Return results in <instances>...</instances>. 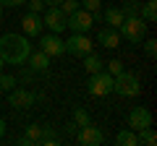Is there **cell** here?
Segmentation results:
<instances>
[{
	"mask_svg": "<svg viewBox=\"0 0 157 146\" xmlns=\"http://www.w3.org/2000/svg\"><path fill=\"white\" fill-rule=\"evenodd\" d=\"M6 128H8V125H6V118H0V138L6 136Z\"/></svg>",
	"mask_w": 157,
	"mask_h": 146,
	"instance_id": "obj_30",
	"label": "cell"
},
{
	"mask_svg": "<svg viewBox=\"0 0 157 146\" xmlns=\"http://www.w3.org/2000/svg\"><path fill=\"white\" fill-rule=\"evenodd\" d=\"M26 0H0V5L3 8H18V5H24Z\"/></svg>",
	"mask_w": 157,
	"mask_h": 146,
	"instance_id": "obj_29",
	"label": "cell"
},
{
	"mask_svg": "<svg viewBox=\"0 0 157 146\" xmlns=\"http://www.w3.org/2000/svg\"><path fill=\"white\" fill-rule=\"evenodd\" d=\"M136 144H141V146H155V144H157L155 128H152V125H147V128L136 130Z\"/></svg>",
	"mask_w": 157,
	"mask_h": 146,
	"instance_id": "obj_17",
	"label": "cell"
},
{
	"mask_svg": "<svg viewBox=\"0 0 157 146\" xmlns=\"http://www.w3.org/2000/svg\"><path fill=\"white\" fill-rule=\"evenodd\" d=\"M29 65L34 68V71H47V68H50V55H47V52H29Z\"/></svg>",
	"mask_w": 157,
	"mask_h": 146,
	"instance_id": "obj_16",
	"label": "cell"
},
{
	"mask_svg": "<svg viewBox=\"0 0 157 146\" xmlns=\"http://www.w3.org/2000/svg\"><path fill=\"white\" fill-rule=\"evenodd\" d=\"M121 71H123V63L121 60H107V73L110 76H118Z\"/></svg>",
	"mask_w": 157,
	"mask_h": 146,
	"instance_id": "obj_28",
	"label": "cell"
},
{
	"mask_svg": "<svg viewBox=\"0 0 157 146\" xmlns=\"http://www.w3.org/2000/svg\"><path fill=\"white\" fill-rule=\"evenodd\" d=\"M3 11H6V8H3V5H0V18H3Z\"/></svg>",
	"mask_w": 157,
	"mask_h": 146,
	"instance_id": "obj_33",
	"label": "cell"
},
{
	"mask_svg": "<svg viewBox=\"0 0 157 146\" xmlns=\"http://www.w3.org/2000/svg\"><path fill=\"white\" fill-rule=\"evenodd\" d=\"M26 3H29V13H42V11H45V0H26Z\"/></svg>",
	"mask_w": 157,
	"mask_h": 146,
	"instance_id": "obj_27",
	"label": "cell"
},
{
	"mask_svg": "<svg viewBox=\"0 0 157 146\" xmlns=\"http://www.w3.org/2000/svg\"><path fill=\"white\" fill-rule=\"evenodd\" d=\"M118 8L123 11L126 18H128V16H139V11H141V0H123Z\"/></svg>",
	"mask_w": 157,
	"mask_h": 146,
	"instance_id": "obj_19",
	"label": "cell"
},
{
	"mask_svg": "<svg viewBox=\"0 0 157 146\" xmlns=\"http://www.w3.org/2000/svg\"><path fill=\"white\" fill-rule=\"evenodd\" d=\"M84 68H86L89 73H97V71L105 68V60H100L97 55H92V52H89V55H84Z\"/></svg>",
	"mask_w": 157,
	"mask_h": 146,
	"instance_id": "obj_20",
	"label": "cell"
},
{
	"mask_svg": "<svg viewBox=\"0 0 157 146\" xmlns=\"http://www.w3.org/2000/svg\"><path fill=\"white\" fill-rule=\"evenodd\" d=\"M78 3H81V8L89 11V13H100V8H102V0H78Z\"/></svg>",
	"mask_w": 157,
	"mask_h": 146,
	"instance_id": "obj_24",
	"label": "cell"
},
{
	"mask_svg": "<svg viewBox=\"0 0 157 146\" xmlns=\"http://www.w3.org/2000/svg\"><path fill=\"white\" fill-rule=\"evenodd\" d=\"M147 125H152V112L147 110V107H134L128 112V128L131 130H141V128H147Z\"/></svg>",
	"mask_w": 157,
	"mask_h": 146,
	"instance_id": "obj_11",
	"label": "cell"
},
{
	"mask_svg": "<svg viewBox=\"0 0 157 146\" xmlns=\"http://www.w3.org/2000/svg\"><path fill=\"white\" fill-rule=\"evenodd\" d=\"M16 86V76H8V73H0V91H11Z\"/></svg>",
	"mask_w": 157,
	"mask_h": 146,
	"instance_id": "obj_23",
	"label": "cell"
},
{
	"mask_svg": "<svg viewBox=\"0 0 157 146\" xmlns=\"http://www.w3.org/2000/svg\"><path fill=\"white\" fill-rule=\"evenodd\" d=\"M139 16L144 18V21H155V18H157V3H155V0H147L144 5H141Z\"/></svg>",
	"mask_w": 157,
	"mask_h": 146,
	"instance_id": "obj_21",
	"label": "cell"
},
{
	"mask_svg": "<svg viewBox=\"0 0 157 146\" xmlns=\"http://www.w3.org/2000/svg\"><path fill=\"white\" fill-rule=\"evenodd\" d=\"M42 13H45V16H42V24H45L52 34L66 31V13L60 11V5H47Z\"/></svg>",
	"mask_w": 157,
	"mask_h": 146,
	"instance_id": "obj_6",
	"label": "cell"
},
{
	"mask_svg": "<svg viewBox=\"0 0 157 146\" xmlns=\"http://www.w3.org/2000/svg\"><path fill=\"white\" fill-rule=\"evenodd\" d=\"M92 24H94V16L89 11H84V8H78L71 16H66V29H71L73 34H86L92 29Z\"/></svg>",
	"mask_w": 157,
	"mask_h": 146,
	"instance_id": "obj_5",
	"label": "cell"
},
{
	"mask_svg": "<svg viewBox=\"0 0 157 146\" xmlns=\"http://www.w3.org/2000/svg\"><path fill=\"white\" fill-rule=\"evenodd\" d=\"M37 146H60V138H58V130L52 125H42V133H39Z\"/></svg>",
	"mask_w": 157,
	"mask_h": 146,
	"instance_id": "obj_15",
	"label": "cell"
},
{
	"mask_svg": "<svg viewBox=\"0 0 157 146\" xmlns=\"http://www.w3.org/2000/svg\"><path fill=\"white\" fill-rule=\"evenodd\" d=\"M34 99H37V97H34L32 91H26V89H16V86H13V89L8 91V104H11L13 110H29V107L34 104Z\"/></svg>",
	"mask_w": 157,
	"mask_h": 146,
	"instance_id": "obj_10",
	"label": "cell"
},
{
	"mask_svg": "<svg viewBox=\"0 0 157 146\" xmlns=\"http://www.w3.org/2000/svg\"><path fill=\"white\" fill-rule=\"evenodd\" d=\"M39 50L47 52L50 57H60L66 52V42L60 39V34H39Z\"/></svg>",
	"mask_w": 157,
	"mask_h": 146,
	"instance_id": "obj_8",
	"label": "cell"
},
{
	"mask_svg": "<svg viewBox=\"0 0 157 146\" xmlns=\"http://www.w3.org/2000/svg\"><path fill=\"white\" fill-rule=\"evenodd\" d=\"M97 42H100L102 47H107V50H115V47L121 45V34H118V29L105 26V29H100V34H97Z\"/></svg>",
	"mask_w": 157,
	"mask_h": 146,
	"instance_id": "obj_13",
	"label": "cell"
},
{
	"mask_svg": "<svg viewBox=\"0 0 157 146\" xmlns=\"http://www.w3.org/2000/svg\"><path fill=\"white\" fill-rule=\"evenodd\" d=\"M113 91L121 97H139V91H141L139 76L131 71H121L118 76H113Z\"/></svg>",
	"mask_w": 157,
	"mask_h": 146,
	"instance_id": "obj_3",
	"label": "cell"
},
{
	"mask_svg": "<svg viewBox=\"0 0 157 146\" xmlns=\"http://www.w3.org/2000/svg\"><path fill=\"white\" fill-rule=\"evenodd\" d=\"M29 52H32V47H29L24 34H3L0 37V57H3V63H8V65H24Z\"/></svg>",
	"mask_w": 157,
	"mask_h": 146,
	"instance_id": "obj_1",
	"label": "cell"
},
{
	"mask_svg": "<svg viewBox=\"0 0 157 146\" xmlns=\"http://www.w3.org/2000/svg\"><path fill=\"white\" fill-rule=\"evenodd\" d=\"M42 16L39 13H26V16L21 18V29H24V34L26 37H39L42 34Z\"/></svg>",
	"mask_w": 157,
	"mask_h": 146,
	"instance_id": "obj_12",
	"label": "cell"
},
{
	"mask_svg": "<svg viewBox=\"0 0 157 146\" xmlns=\"http://www.w3.org/2000/svg\"><path fill=\"white\" fill-rule=\"evenodd\" d=\"M123 11H121V8L118 5H107L105 11H102V21L107 24V26H113V29H118L121 26V24H123Z\"/></svg>",
	"mask_w": 157,
	"mask_h": 146,
	"instance_id": "obj_14",
	"label": "cell"
},
{
	"mask_svg": "<svg viewBox=\"0 0 157 146\" xmlns=\"http://www.w3.org/2000/svg\"><path fill=\"white\" fill-rule=\"evenodd\" d=\"M63 0H45V5H60Z\"/></svg>",
	"mask_w": 157,
	"mask_h": 146,
	"instance_id": "obj_31",
	"label": "cell"
},
{
	"mask_svg": "<svg viewBox=\"0 0 157 146\" xmlns=\"http://www.w3.org/2000/svg\"><path fill=\"white\" fill-rule=\"evenodd\" d=\"M115 144L118 146H139V144H136V130H131V128L121 130V133L115 136Z\"/></svg>",
	"mask_w": 157,
	"mask_h": 146,
	"instance_id": "obj_18",
	"label": "cell"
},
{
	"mask_svg": "<svg viewBox=\"0 0 157 146\" xmlns=\"http://www.w3.org/2000/svg\"><path fill=\"white\" fill-rule=\"evenodd\" d=\"M66 42V52L73 57H84L92 52V39L86 34H71V39H63Z\"/></svg>",
	"mask_w": 157,
	"mask_h": 146,
	"instance_id": "obj_7",
	"label": "cell"
},
{
	"mask_svg": "<svg viewBox=\"0 0 157 146\" xmlns=\"http://www.w3.org/2000/svg\"><path fill=\"white\" fill-rule=\"evenodd\" d=\"M3 65H6V63H3V57H0V73H3Z\"/></svg>",
	"mask_w": 157,
	"mask_h": 146,
	"instance_id": "obj_32",
	"label": "cell"
},
{
	"mask_svg": "<svg viewBox=\"0 0 157 146\" xmlns=\"http://www.w3.org/2000/svg\"><path fill=\"white\" fill-rule=\"evenodd\" d=\"M144 55L149 57V60H155V55H157V39H144Z\"/></svg>",
	"mask_w": 157,
	"mask_h": 146,
	"instance_id": "obj_26",
	"label": "cell"
},
{
	"mask_svg": "<svg viewBox=\"0 0 157 146\" xmlns=\"http://www.w3.org/2000/svg\"><path fill=\"white\" fill-rule=\"evenodd\" d=\"M76 141L81 146H102V141H105V133H102L97 125H81L78 128V133H76Z\"/></svg>",
	"mask_w": 157,
	"mask_h": 146,
	"instance_id": "obj_9",
	"label": "cell"
},
{
	"mask_svg": "<svg viewBox=\"0 0 157 146\" xmlns=\"http://www.w3.org/2000/svg\"><path fill=\"white\" fill-rule=\"evenodd\" d=\"M78 8H81V3H78V0H63V3H60V11L66 13V16H71L73 11H78Z\"/></svg>",
	"mask_w": 157,
	"mask_h": 146,
	"instance_id": "obj_25",
	"label": "cell"
},
{
	"mask_svg": "<svg viewBox=\"0 0 157 146\" xmlns=\"http://www.w3.org/2000/svg\"><path fill=\"white\" fill-rule=\"evenodd\" d=\"M118 29H121V37H123L126 42H131V45H141V42L147 39V21L141 16L123 18V24Z\"/></svg>",
	"mask_w": 157,
	"mask_h": 146,
	"instance_id": "obj_2",
	"label": "cell"
},
{
	"mask_svg": "<svg viewBox=\"0 0 157 146\" xmlns=\"http://www.w3.org/2000/svg\"><path fill=\"white\" fill-rule=\"evenodd\" d=\"M73 123H76V125H89L92 123L89 112H86L84 107H76V110H73Z\"/></svg>",
	"mask_w": 157,
	"mask_h": 146,
	"instance_id": "obj_22",
	"label": "cell"
},
{
	"mask_svg": "<svg viewBox=\"0 0 157 146\" xmlns=\"http://www.w3.org/2000/svg\"><path fill=\"white\" fill-rule=\"evenodd\" d=\"M92 78H89V84H86V89H89V94L92 97H107V94H113V76L102 68V71H97V73H89Z\"/></svg>",
	"mask_w": 157,
	"mask_h": 146,
	"instance_id": "obj_4",
	"label": "cell"
}]
</instances>
